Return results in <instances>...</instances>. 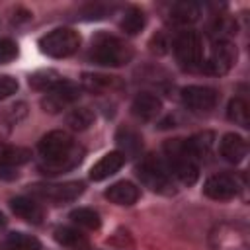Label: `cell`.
Returning a JSON list of instances; mask_svg holds the SVG:
<instances>
[{
  "label": "cell",
  "instance_id": "d6986e66",
  "mask_svg": "<svg viewBox=\"0 0 250 250\" xmlns=\"http://www.w3.org/2000/svg\"><path fill=\"white\" fill-rule=\"evenodd\" d=\"M84 158V148L82 146H76L68 156H62L59 160H43L39 164V168L45 172V174H62V172H68L72 170L74 166H78Z\"/></svg>",
  "mask_w": 250,
  "mask_h": 250
},
{
  "label": "cell",
  "instance_id": "ffe728a7",
  "mask_svg": "<svg viewBox=\"0 0 250 250\" xmlns=\"http://www.w3.org/2000/svg\"><path fill=\"white\" fill-rule=\"evenodd\" d=\"M201 16V6L197 2H189V0H184V2H176L172 8H170V18L172 21L180 23V25H188V23H195Z\"/></svg>",
  "mask_w": 250,
  "mask_h": 250
},
{
  "label": "cell",
  "instance_id": "7a4b0ae2",
  "mask_svg": "<svg viewBox=\"0 0 250 250\" xmlns=\"http://www.w3.org/2000/svg\"><path fill=\"white\" fill-rule=\"evenodd\" d=\"M166 152V164L174 178H178L182 184L191 186L199 178V162L188 152L184 139H170L164 143Z\"/></svg>",
  "mask_w": 250,
  "mask_h": 250
},
{
  "label": "cell",
  "instance_id": "d6a6232c",
  "mask_svg": "<svg viewBox=\"0 0 250 250\" xmlns=\"http://www.w3.org/2000/svg\"><path fill=\"white\" fill-rule=\"evenodd\" d=\"M4 227H6V217L0 213V229H4Z\"/></svg>",
  "mask_w": 250,
  "mask_h": 250
},
{
  "label": "cell",
  "instance_id": "277c9868",
  "mask_svg": "<svg viewBox=\"0 0 250 250\" xmlns=\"http://www.w3.org/2000/svg\"><path fill=\"white\" fill-rule=\"evenodd\" d=\"M209 246L211 250H250L248 229L232 221L217 223L209 232Z\"/></svg>",
  "mask_w": 250,
  "mask_h": 250
},
{
  "label": "cell",
  "instance_id": "9a60e30c",
  "mask_svg": "<svg viewBox=\"0 0 250 250\" xmlns=\"http://www.w3.org/2000/svg\"><path fill=\"white\" fill-rule=\"evenodd\" d=\"M125 164V156L119 150H111L107 154H104L92 168H90V178L94 182H102L109 176H113L115 172L121 170V166Z\"/></svg>",
  "mask_w": 250,
  "mask_h": 250
},
{
  "label": "cell",
  "instance_id": "3957f363",
  "mask_svg": "<svg viewBox=\"0 0 250 250\" xmlns=\"http://www.w3.org/2000/svg\"><path fill=\"white\" fill-rule=\"evenodd\" d=\"M139 180L156 193H172L174 191V176L166 164V160L148 154L137 166Z\"/></svg>",
  "mask_w": 250,
  "mask_h": 250
},
{
  "label": "cell",
  "instance_id": "e0dca14e",
  "mask_svg": "<svg viewBox=\"0 0 250 250\" xmlns=\"http://www.w3.org/2000/svg\"><path fill=\"white\" fill-rule=\"evenodd\" d=\"M104 195H105V199H109L115 205H133L139 199L141 191L133 182L121 180V182H115L113 186H109L104 191Z\"/></svg>",
  "mask_w": 250,
  "mask_h": 250
},
{
  "label": "cell",
  "instance_id": "4dcf8cb0",
  "mask_svg": "<svg viewBox=\"0 0 250 250\" xmlns=\"http://www.w3.org/2000/svg\"><path fill=\"white\" fill-rule=\"evenodd\" d=\"M18 57V45L12 39H0V64L12 62Z\"/></svg>",
  "mask_w": 250,
  "mask_h": 250
},
{
  "label": "cell",
  "instance_id": "9c48e42d",
  "mask_svg": "<svg viewBox=\"0 0 250 250\" xmlns=\"http://www.w3.org/2000/svg\"><path fill=\"white\" fill-rule=\"evenodd\" d=\"M80 98V86L70 80H61L57 86H53L49 92H45L41 100V107L49 113H59L61 109L68 107Z\"/></svg>",
  "mask_w": 250,
  "mask_h": 250
},
{
  "label": "cell",
  "instance_id": "8992f818",
  "mask_svg": "<svg viewBox=\"0 0 250 250\" xmlns=\"http://www.w3.org/2000/svg\"><path fill=\"white\" fill-rule=\"evenodd\" d=\"M174 53H176V59L180 61V64L188 70H201L203 66V53H205V47H203V37L199 31L195 29H188V31H182L176 41H174Z\"/></svg>",
  "mask_w": 250,
  "mask_h": 250
},
{
  "label": "cell",
  "instance_id": "603a6c76",
  "mask_svg": "<svg viewBox=\"0 0 250 250\" xmlns=\"http://www.w3.org/2000/svg\"><path fill=\"white\" fill-rule=\"evenodd\" d=\"M0 250H41V244L35 236L25 232H10L0 240Z\"/></svg>",
  "mask_w": 250,
  "mask_h": 250
},
{
  "label": "cell",
  "instance_id": "52a82bcc",
  "mask_svg": "<svg viewBox=\"0 0 250 250\" xmlns=\"http://www.w3.org/2000/svg\"><path fill=\"white\" fill-rule=\"evenodd\" d=\"M29 191L41 199L53 201V203H68L74 201L78 195H82L84 191V184L82 182H41V184H33L29 186Z\"/></svg>",
  "mask_w": 250,
  "mask_h": 250
},
{
  "label": "cell",
  "instance_id": "cb8c5ba5",
  "mask_svg": "<svg viewBox=\"0 0 250 250\" xmlns=\"http://www.w3.org/2000/svg\"><path fill=\"white\" fill-rule=\"evenodd\" d=\"M31 158V152L23 146H16V145H2L0 143V166L4 168H16L25 164Z\"/></svg>",
  "mask_w": 250,
  "mask_h": 250
},
{
  "label": "cell",
  "instance_id": "83f0119b",
  "mask_svg": "<svg viewBox=\"0 0 250 250\" xmlns=\"http://www.w3.org/2000/svg\"><path fill=\"white\" fill-rule=\"evenodd\" d=\"M227 117L240 125V127H248L250 125V109H248V104L242 100V98H232L229 102V107H227Z\"/></svg>",
  "mask_w": 250,
  "mask_h": 250
},
{
  "label": "cell",
  "instance_id": "f546056e",
  "mask_svg": "<svg viewBox=\"0 0 250 250\" xmlns=\"http://www.w3.org/2000/svg\"><path fill=\"white\" fill-rule=\"evenodd\" d=\"M66 123L76 131H84L94 123V111L90 107H76L66 115Z\"/></svg>",
  "mask_w": 250,
  "mask_h": 250
},
{
  "label": "cell",
  "instance_id": "44dd1931",
  "mask_svg": "<svg viewBox=\"0 0 250 250\" xmlns=\"http://www.w3.org/2000/svg\"><path fill=\"white\" fill-rule=\"evenodd\" d=\"M55 240L70 250H90L88 238L78 229H72V227H59L55 230Z\"/></svg>",
  "mask_w": 250,
  "mask_h": 250
},
{
  "label": "cell",
  "instance_id": "30bf717a",
  "mask_svg": "<svg viewBox=\"0 0 250 250\" xmlns=\"http://www.w3.org/2000/svg\"><path fill=\"white\" fill-rule=\"evenodd\" d=\"M182 104L189 109V111H197V113H205L211 111L217 102H219V94L215 88L211 86H199V84H191L182 88Z\"/></svg>",
  "mask_w": 250,
  "mask_h": 250
},
{
  "label": "cell",
  "instance_id": "ac0fdd59",
  "mask_svg": "<svg viewBox=\"0 0 250 250\" xmlns=\"http://www.w3.org/2000/svg\"><path fill=\"white\" fill-rule=\"evenodd\" d=\"M115 143L119 146V152L127 156H137L143 150V137L131 129V127H119L115 133Z\"/></svg>",
  "mask_w": 250,
  "mask_h": 250
},
{
  "label": "cell",
  "instance_id": "5bb4252c",
  "mask_svg": "<svg viewBox=\"0 0 250 250\" xmlns=\"http://www.w3.org/2000/svg\"><path fill=\"white\" fill-rule=\"evenodd\" d=\"M219 152L227 162L238 164L244 160V156L248 152V145H246L244 137H240L236 133H227V135H223V139L219 143Z\"/></svg>",
  "mask_w": 250,
  "mask_h": 250
},
{
  "label": "cell",
  "instance_id": "4316f807",
  "mask_svg": "<svg viewBox=\"0 0 250 250\" xmlns=\"http://www.w3.org/2000/svg\"><path fill=\"white\" fill-rule=\"evenodd\" d=\"M70 221L82 229H88V230H96L100 229L102 221H100V215L98 211L90 209V207H78L74 211H70Z\"/></svg>",
  "mask_w": 250,
  "mask_h": 250
},
{
  "label": "cell",
  "instance_id": "4fadbf2b",
  "mask_svg": "<svg viewBox=\"0 0 250 250\" xmlns=\"http://www.w3.org/2000/svg\"><path fill=\"white\" fill-rule=\"evenodd\" d=\"M131 111L135 117H139L143 121H150L162 111V102L158 96H154L150 92H141L135 96V100L131 104Z\"/></svg>",
  "mask_w": 250,
  "mask_h": 250
},
{
  "label": "cell",
  "instance_id": "7c38bea8",
  "mask_svg": "<svg viewBox=\"0 0 250 250\" xmlns=\"http://www.w3.org/2000/svg\"><path fill=\"white\" fill-rule=\"evenodd\" d=\"M203 193L215 201H227L238 193V182L232 174H213L205 180Z\"/></svg>",
  "mask_w": 250,
  "mask_h": 250
},
{
  "label": "cell",
  "instance_id": "ba28073f",
  "mask_svg": "<svg viewBox=\"0 0 250 250\" xmlns=\"http://www.w3.org/2000/svg\"><path fill=\"white\" fill-rule=\"evenodd\" d=\"M78 145L74 143V139L66 133V131H61V129H55V131H49L47 135L41 137L37 148H39V154L43 156V160H59L62 156H68Z\"/></svg>",
  "mask_w": 250,
  "mask_h": 250
},
{
  "label": "cell",
  "instance_id": "f1b7e54d",
  "mask_svg": "<svg viewBox=\"0 0 250 250\" xmlns=\"http://www.w3.org/2000/svg\"><path fill=\"white\" fill-rule=\"evenodd\" d=\"M113 82H115L113 76H104V74H90V72H86L82 76V86L88 92H94V94H104L105 90H109L113 86Z\"/></svg>",
  "mask_w": 250,
  "mask_h": 250
},
{
  "label": "cell",
  "instance_id": "484cf974",
  "mask_svg": "<svg viewBox=\"0 0 250 250\" xmlns=\"http://www.w3.org/2000/svg\"><path fill=\"white\" fill-rule=\"evenodd\" d=\"M61 74L53 68H43V70H37L29 76V86L35 88V90H41V92H49L53 86H57L61 82Z\"/></svg>",
  "mask_w": 250,
  "mask_h": 250
},
{
  "label": "cell",
  "instance_id": "5b68a950",
  "mask_svg": "<svg viewBox=\"0 0 250 250\" xmlns=\"http://www.w3.org/2000/svg\"><path fill=\"white\" fill-rule=\"evenodd\" d=\"M80 33L70 27H57L39 39V49L43 55L53 59H64L78 51L80 47Z\"/></svg>",
  "mask_w": 250,
  "mask_h": 250
},
{
  "label": "cell",
  "instance_id": "6da1fadb",
  "mask_svg": "<svg viewBox=\"0 0 250 250\" xmlns=\"http://www.w3.org/2000/svg\"><path fill=\"white\" fill-rule=\"evenodd\" d=\"M88 57L92 62L102 66H121L133 59V47L121 37L109 33H98L92 39Z\"/></svg>",
  "mask_w": 250,
  "mask_h": 250
},
{
  "label": "cell",
  "instance_id": "1f68e13d",
  "mask_svg": "<svg viewBox=\"0 0 250 250\" xmlns=\"http://www.w3.org/2000/svg\"><path fill=\"white\" fill-rule=\"evenodd\" d=\"M18 80L10 74H0V100H6L10 98L12 94L18 92Z\"/></svg>",
  "mask_w": 250,
  "mask_h": 250
},
{
  "label": "cell",
  "instance_id": "8fae6325",
  "mask_svg": "<svg viewBox=\"0 0 250 250\" xmlns=\"http://www.w3.org/2000/svg\"><path fill=\"white\" fill-rule=\"evenodd\" d=\"M236 62V47L230 41H213V49L207 61H203L201 70L209 74H225Z\"/></svg>",
  "mask_w": 250,
  "mask_h": 250
},
{
  "label": "cell",
  "instance_id": "2e32d148",
  "mask_svg": "<svg viewBox=\"0 0 250 250\" xmlns=\"http://www.w3.org/2000/svg\"><path fill=\"white\" fill-rule=\"evenodd\" d=\"M10 207L12 211L27 221V223H33V225H39L43 221V207L33 199V197H25V195H18L14 199H10Z\"/></svg>",
  "mask_w": 250,
  "mask_h": 250
},
{
  "label": "cell",
  "instance_id": "d4e9b609",
  "mask_svg": "<svg viewBox=\"0 0 250 250\" xmlns=\"http://www.w3.org/2000/svg\"><path fill=\"white\" fill-rule=\"evenodd\" d=\"M145 23H146L145 12H143L141 8H129V10L123 14V18H121L119 27H121V31L127 33V35H137V33L145 27Z\"/></svg>",
  "mask_w": 250,
  "mask_h": 250
},
{
  "label": "cell",
  "instance_id": "7402d4cb",
  "mask_svg": "<svg viewBox=\"0 0 250 250\" xmlns=\"http://www.w3.org/2000/svg\"><path fill=\"white\" fill-rule=\"evenodd\" d=\"M184 141H186V148H188V152L199 162L201 158H205V156L211 152L215 135H213L211 131H203V133H195L193 137L184 139Z\"/></svg>",
  "mask_w": 250,
  "mask_h": 250
}]
</instances>
